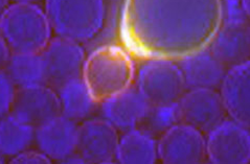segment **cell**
<instances>
[{
    "label": "cell",
    "instance_id": "obj_12",
    "mask_svg": "<svg viewBox=\"0 0 250 164\" xmlns=\"http://www.w3.org/2000/svg\"><path fill=\"white\" fill-rule=\"evenodd\" d=\"M208 49L227 69L250 61V21L222 22Z\"/></svg>",
    "mask_w": 250,
    "mask_h": 164
},
{
    "label": "cell",
    "instance_id": "obj_22",
    "mask_svg": "<svg viewBox=\"0 0 250 164\" xmlns=\"http://www.w3.org/2000/svg\"><path fill=\"white\" fill-rule=\"evenodd\" d=\"M15 92L16 88L12 82L4 72H0V117L10 114Z\"/></svg>",
    "mask_w": 250,
    "mask_h": 164
},
{
    "label": "cell",
    "instance_id": "obj_14",
    "mask_svg": "<svg viewBox=\"0 0 250 164\" xmlns=\"http://www.w3.org/2000/svg\"><path fill=\"white\" fill-rule=\"evenodd\" d=\"M78 125L63 115L36 130L35 141L50 160L66 161L76 154Z\"/></svg>",
    "mask_w": 250,
    "mask_h": 164
},
{
    "label": "cell",
    "instance_id": "obj_8",
    "mask_svg": "<svg viewBox=\"0 0 250 164\" xmlns=\"http://www.w3.org/2000/svg\"><path fill=\"white\" fill-rule=\"evenodd\" d=\"M10 114L37 130L62 115L60 100L57 91L46 85L18 88Z\"/></svg>",
    "mask_w": 250,
    "mask_h": 164
},
{
    "label": "cell",
    "instance_id": "obj_20",
    "mask_svg": "<svg viewBox=\"0 0 250 164\" xmlns=\"http://www.w3.org/2000/svg\"><path fill=\"white\" fill-rule=\"evenodd\" d=\"M36 130L11 114L0 117V154L15 156L22 153L32 145L35 140Z\"/></svg>",
    "mask_w": 250,
    "mask_h": 164
},
{
    "label": "cell",
    "instance_id": "obj_1",
    "mask_svg": "<svg viewBox=\"0 0 250 164\" xmlns=\"http://www.w3.org/2000/svg\"><path fill=\"white\" fill-rule=\"evenodd\" d=\"M222 22V0H124L120 35L132 57L178 62L208 48Z\"/></svg>",
    "mask_w": 250,
    "mask_h": 164
},
{
    "label": "cell",
    "instance_id": "obj_6",
    "mask_svg": "<svg viewBox=\"0 0 250 164\" xmlns=\"http://www.w3.org/2000/svg\"><path fill=\"white\" fill-rule=\"evenodd\" d=\"M41 56L45 84L58 91L69 82L82 78L85 54L80 43L62 37L51 38Z\"/></svg>",
    "mask_w": 250,
    "mask_h": 164
},
{
    "label": "cell",
    "instance_id": "obj_25",
    "mask_svg": "<svg viewBox=\"0 0 250 164\" xmlns=\"http://www.w3.org/2000/svg\"><path fill=\"white\" fill-rule=\"evenodd\" d=\"M11 54L12 51L10 50L9 46L6 45V43L2 39V37L0 36V72H3Z\"/></svg>",
    "mask_w": 250,
    "mask_h": 164
},
{
    "label": "cell",
    "instance_id": "obj_17",
    "mask_svg": "<svg viewBox=\"0 0 250 164\" xmlns=\"http://www.w3.org/2000/svg\"><path fill=\"white\" fill-rule=\"evenodd\" d=\"M3 72L16 89L46 85L41 53H12Z\"/></svg>",
    "mask_w": 250,
    "mask_h": 164
},
{
    "label": "cell",
    "instance_id": "obj_18",
    "mask_svg": "<svg viewBox=\"0 0 250 164\" xmlns=\"http://www.w3.org/2000/svg\"><path fill=\"white\" fill-rule=\"evenodd\" d=\"M158 159L157 141L137 129L125 133L117 146L116 160L124 164H152Z\"/></svg>",
    "mask_w": 250,
    "mask_h": 164
},
{
    "label": "cell",
    "instance_id": "obj_11",
    "mask_svg": "<svg viewBox=\"0 0 250 164\" xmlns=\"http://www.w3.org/2000/svg\"><path fill=\"white\" fill-rule=\"evenodd\" d=\"M207 158L215 164L249 163V130L234 121H224L208 134Z\"/></svg>",
    "mask_w": 250,
    "mask_h": 164
},
{
    "label": "cell",
    "instance_id": "obj_28",
    "mask_svg": "<svg viewBox=\"0 0 250 164\" xmlns=\"http://www.w3.org/2000/svg\"><path fill=\"white\" fill-rule=\"evenodd\" d=\"M14 2H35L36 0H12Z\"/></svg>",
    "mask_w": 250,
    "mask_h": 164
},
{
    "label": "cell",
    "instance_id": "obj_15",
    "mask_svg": "<svg viewBox=\"0 0 250 164\" xmlns=\"http://www.w3.org/2000/svg\"><path fill=\"white\" fill-rule=\"evenodd\" d=\"M188 89H217L221 87L226 76V67L211 54L208 48L178 61Z\"/></svg>",
    "mask_w": 250,
    "mask_h": 164
},
{
    "label": "cell",
    "instance_id": "obj_24",
    "mask_svg": "<svg viewBox=\"0 0 250 164\" xmlns=\"http://www.w3.org/2000/svg\"><path fill=\"white\" fill-rule=\"evenodd\" d=\"M50 162L51 160L41 151L36 152L29 150H25L16 155L10 161V163L13 164H48Z\"/></svg>",
    "mask_w": 250,
    "mask_h": 164
},
{
    "label": "cell",
    "instance_id": "obj_23",
    "mask_svg": "<svg viewBox=\"0 0 250 164\" xmlns=\"http://www.w3.org/2000/svg\"><path fill=\"white\" fill-rule=\"evenodd\" d=\"M223 22L250 21L242 0H222Z\"/></svg>",
    "mask_w": 250,
    "mask_h": 164
},
{
    "label": "cell",
    "instance_id": "obj_7",
    "mask_svg": "<svg viewBox=\"0 0 250 164\" xmlns=\"http://www.w3.org/2000/svg\"><path fill=\"white\" fill-rule=\"evenodd\" d=\"M179 123L209 134L229 115L222 95L215 89H188L177 103Z\"/></svg>",
    "mask_w": 250,
    "mask_h": 164
},
{
    "label": "cell",
    "instance_id": "obj_5",
    "mask_svg": "<svg viewBox=\"0 0 250 164\" xmlns=\"http://www.w3.org/2000/svg\"><path fill=\"white\" fill-rule=\"evenodd\" d=\"M136 82V89L150 106L177 105L187 89L178 64L165 59L146 60Z\"/></svg>",
    "mask_w": 250,
    "mask_h": 164
},
{
    "label": "cell",
    "instance_id": "obj_4",
    "mask_svg": "<svg viewBox=\"0 0 250 164\" xmlns=\"http://www.w3.org/2000/svg\"><path fill=\"white\" fill-rule=\"evenodd\" d=\"M48 19L34 2H14L0 20V36L12 53H41L51 39Z\"/></svg>",
    "mask_w": 250,
    "mask_h": 164
},
{
    "label": "cell",
    "instance_id": "obj_10",
    "mask_svg": "<svg viewBox=\"0 0 250 164\" xmlns=\"http://www.w3.org/2000/svg\"><path fill=\"white\" fill-rule=\"evenodd\" d=\"M158 159L166 164H197L207 158V139L192 126L177 123L157 143Z\"/></svg>",
    "mask_w": 250,
    "mask_h": 164
},
{
    "label": "cell",
    "instance_id": "obj_29",
    "mask_svg": "<svg viewBox=\"0 0 250 164\" xmlns=\"http://www.w3.org/2000/svg\"><path fill=\"white\" fill-rule=\"evenodd\" d=\"M3 162H4V156L0 154V163H3Z\"/></svg>",
    "mask_w": 250,
    "mask_h": 164
},
{
    "label": "cell",
    "instance_id": "obj_9",
    "mask_svg": "<svg viewBox=\"0 0 250 164\" xmlns=\"http://www.w3.org/2000/svg\"><path fill=\"white\" fill-rule=\"evenodd\" d=\"M120 138L107 119H87L78 125L76 154L83 163H111L116 159Z\"/></svg>",
    "mask_w": 250,
    "mask_h": 164
},
{
    "label": "cell",
    "instance_id": "obj_21",
    "mask_svg": "<svg viewBox=\"0 0 250 164\" xmlns=\"http://www.w3.org/2000/svg\"><path fill=\"white\" fill-rule=\"evenodd\" d=\"M180 123L177 105L174 106H150L138 123L136 129L155 139L161 137L175 124Z\"/></svg>",
    "mask_w": 250,
    "mask_h": 164
},
{
    "label": "cell",
    "instance_id": "obj_27",
    "mask_svg": "<svg viewBox=\"0 0 250 164\" xmlns=\"http://www.w3.org/2000/svg\"><path fill=\"white\" fill-rule=\"evenodd\" d=\"M242 1H243L244 9H245L247 16H248V18L250 20V0H242Z\"/></svg>",
    "mask_w": 250,
    "mask_h": 164
},
{
    "label": "cell",
    "instance_id": "obj_19",
    "mask_svg": "<svg viewBox=\"0 0 250 164\" xmlns=\"http://www.w3.org/2000/svg\"><path fill=\"white\" fill-rule=\"evenodd\" d=\"M57 93L60 100L62 115L77 123L85 121L93 112L95 105H98L88 92L82 78L65 84Z\"/></svg>",
    "mask_w": 250,
    "mask_h": 164
},
{
    "label": "cell",
    "instance_id": "obj_26",
    "mask_svg": "<svg viewBox=\"0 0 250 164\" xmlns=\"http://www.w3.org/2000/svg\"><path fill=\"white\" fill-rule=\"evenodd\" d=\"M9 5H10V0H0V20H1Z\"/></svg>",
    "mask_w": 250,
    "mask_h": 164
},
{
    "label": "cell",
    "instance_id": "obj_16",
    "mask_svg": "<svg viewBox=\"0 0 250 164\" xmlns=\"http://www.w3.org/2000/svg\"><path fill=\"white\" fill-rule=\"evenodd\" d=\"M148 107L143 95L132 87L102 103L105 119L125 133L136 129Z\"/></svg>",
    "mask_w": 250,
    "mask_h": 164
},
{
    "label": "cell",
    "instance_id": "obj_2",
    "mask_svg": "<svg viewBox=\"0 0 250 164\" xmlns=\"http://www.w3.org/2000/svg\"><path fill=\"white\" fill-rule=\"evenodd\" d=\"M134 78L133 58L124 46L105 44L85 59L82 80L97 103L105 102L128 90Z\"/></svg>",
    "mask_w": 250,
    "mask_h": 164
},
{
    "label": "cell",
    "instance_id": "obj_13",
    "mask_svg": "<svg viewBox=\"0 0 250 164\" xmlns=\"http://www.w3.org/2000/svg\"><path fill=\"white\" fill-rule=\"evenodd\" d=\"M220 93L229 116L250 130V61L227 70Z\"/></svg>",
    "mask_w": 250,
    "mask_h": 164
},
{
    "label": "cell",
    "instance_id": "obj_3",
    "mask_svg": "<svg viewBox=\"0 0 250 164\" xmlns=\"http://www.w3.org/2000/svg\"><path fill=\"white\" fill-rule=\"evenodd\" d=\"M46 17L53 32L62 38L90 41L104 25V0H45Z\"/></svg>",
    "mask_w": 250,
    "mask_h": 164
}]
</instances>
